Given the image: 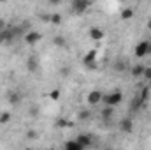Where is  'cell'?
Segmentation results:
<instances>
[{"instance_id": "1", "label": "cell", "mask_w": 151, "mask_h": 150, "mask_svg": "<svg viewBox=\"0 0 151 150\" xmlns=\"http://www.w3.org/2000/svg\"><path fill=\"white\" fill-rule=\"evenodd\" d=\"M121 99H123V94H121L119 90H114L113 94H104V95H102V103L107 104V106H111V108L116 106V104H119Z\"/></svg>"}, {"instance_id": "2", "label": "cell", "mask_w": 151, "mask_h": 150, "mask_svg": "<svg viewBox=\"0 0 151 150\" xmlns=\"http://www.w3.org/2000/svg\"><path fill=\"white\" fill-rule=\"evenodd\" d=\"M135 57H139V58H142V57H146L148 53H150V42L148 41H141L137 46H135Z\"/></svg>"}, {"instance_id": "3", "label": "cell", "mask_w": 151, "mask_h": 150, "mask_svg": "<svg viewBox=\"0 0 151 150\" xmlns=\"http://www.w3.org/2000/svg\"><path fill=\"white\" fill-rule=\"evenodd\" d=\"M86 101H88V104H90V106H95V104H99V103L102 101V92H100V90H91V92L88 94Z\"/></svg>"}, {"instance_id": "4", "label": "cell", "mask_w": 151, "mask_h": 150, "mask_svg": "<svg viewBox=\"0 0 151 150\" xmlns=\"http://www.w3.org/2000/svg\"><path fill=\"white\" fill-rule=\"evenodd\" d=\"M88 7H90V2H88V0H74V2H72V9H74L76 14L84 12Z\"/></svg>"}, {"instance_id": "5", "label": "cell", "mask_w": 151, "mask_h": 150, "mask_svg": "<svg viewBox=\"0 0 151 150\" xmlns=\"http://www.w3.org/2000/svg\"><path fill=\"white\" fill-rule=\"evenodd\" d=\"M40 37H42V36H40L39 32H35V30H30V32H27V34H25V42L32 46V44L39 42V41H40Z\"/></svg>"}, {"instance_id": "6", "label": "cell", "mask_w": 151, "mask_h": 150, "mask_svg": "<svg viewBox=\"0 0 151 150\" xmlns=\"http://www.w3.org/2000/svg\"><path fill=\"white\" fill-rule=\"evenodd\" d=\"M119 129H121L123 133H132V129H134V120H132L130 117L123 118V120L119 122Z\"/></svg>"}, {"instance_id": "7", "label": "cell", "mask_w": 151, "mask_h": 150, "mask_svg": "<svg viewBox=\"0 0 151 150\" xmlns=\"http://www.w3.org/2000/svg\"><path fill=\"white\" fill-rule=\"evenodd\" d=\"M76 143H79V145L84 149V147H90L93 141H91V136H90V134H79V136L76 138Z\"/></svg>"}, {"instance_id": "8", "label": "cell", "mask_w": 151, "mask_h": 150, "mask_svg": "<svg viewBox=\"0 0 151 150\" xmlns=\"http://www.w3.org/2000/svg\"><path fill=\"white\" fill-rule=\"evenodd\" d=\"M90 37L93 41H102L104 39V30L100 27H91L90 28Z\"/></svg>"}, {"instance_id": "9", "label": "cell", "mask_w": 151, "mask_h": 150, "mask_svg": "<svg viewBox=\"0 0 151 150\" xmlns=\"http://www.w3.org/2000/svg\"><path fill=\"white\" fill-rule=\"evenodd\" d=\"M27 67H28V71L30 73H34V71H37L39 69V58L37 57H28V62H27Z\"/></svg>"}, {"instance_id": "10", "label": "cell", "mask_w": 151, "mask_h": 150, "mask_svg": "<svg viewBox=\"0 0 151 150\" xmlns=\"http://www.w3.org/2000/svg\"><path fill=\"white\" fill-rule=\"evenodd\" d=\"M141 106H144V103L141 101V97L139 95H135L134 99H132V103H130V113H134V111H137Z\"/></svg>"}, {"instance_id": "11", "label": "cell", "mask_w": 151, "mask_h": 150, "mask_svg": "<svg viewBox=\"0 0 151 150\" xmlns=\"http://www.w3.org/2000/svg\"><path fill=\"white\" fill-rule=\"evenodd\" d=\"M7 99H9V103H11V104H18V103L21 101V94H19V92H16V90H12V92H9V94H7Z\"/></svg>"}, {"instance_id": "12", "label": "cell", "mask_w": 151, "mask_h": 150, "mask_svg": "<svg viewBox=\"0 0 151 150\" xmlns=\"http://www.w3.org/2000/svg\"><path fill=\"white\" fill-rule=\"evenodd\" d=\"M100 113H102L104 122H111V118H113V115H114V110L111 108V106H107V108H104Z\"/></svg>"}, {"instance_id": "13", "label": "cell", "mask_w": 151, "mask_h": 150, "mask_svg": "<svg viewBox=\"0 0 151 150\" xmlns=\"http://www.w3.org/2000/svg\"><path fill=\"white\" fill-rule=\"evenodd\" d=\"M95 58H97V51H95V50H90V51L86 53V57H84V64H86V66L95 64Z\"/></svg>"}, {"instance_id": "14", "label": "cell", "mask_w": 151, "mask_h": 150, "mask_svg": "<svg viewBox=\"0 0 151 150\" xmlns=\"http://www.w3.org/2000/svg\"><path fill=\"white\" fill-rule=\"evenodd\" d=\"M114 69H116L118 73H125V71L128 69V66H127V62H125V60H116V64H114Z\"/></svg>"}, {"instance_id": "15", "label": "cell", "mask_w": 151, "mask_h": 150, "mask_svg": "<svg viewBox=\"0 0 151 150\" xmlns=\"http://www.w3.org/2000/svg\"><path fill=\"white\" fill-rule=\"evenodd\" d=\"M144 66H134L132 69H130V73H132V76L134 78H139V76H142V73H144Z\"/></svg>"}, {"instance_id": "16", "label": "cell", "mask_w": 151, "mask_h": 150, "mask_svg": "<svg viewBox=\"0 0 151 150\" xmlns=\"http://www.w3.org/2000/svg\"><path fill=\"white\" fill-rule=\"evenodd\" d=\"M139 97H141V101H142V103H146V101H148V97H150V85L142 87V90H141Z\"/></svg>"}, {"instance_id": "17", "label": "cell", "mask_w": 151, "mask_h": 150, "mask_svg": "<svg viewBox=\"0 0 151 150\" xmlns=\"http://www.w3.org/2000/svg\"><path fill=\"white\" fill-rule=\"evenodd\" d=\"M65 150H83V147H81L79 143H76V140H74V141H67Z\"/></svg>"}, {"instance_id": "18", "label": "cell", "mask_w": 151, "mask_h": 150, "mask_svg": "<svg viewBox=\"0 0 151 150\" xmlns=\"http://www.w3.org/2000/svg\"><path fill=\"white\" fill-rule=\"evenodd\" d=\"M77 118L79 120H88V118H91V113L88 111V110H81V111L77 113Z\"/></svg>"}, {"instance_id": "19", "label": "cell", "mask_w": 151, "mask_h": 150, "mask_svg": "<svg viewBox=\"0 0 151 150\" xmlns=\"http://www.w3.org/2000/svg\"><path fill=\"white\" fill-rule=\"evenodd\" d=\"M132 16H134V9H123V12H121L123 20H130Z\"/></svg>"}, {"instance_id": "20", "label": "cell", "mask_w": 151, "mask_h": 150, "mask_svg": "<svg viewBox=\"0 0 151 150\" xmlns=\"http://www.w3.org/2000/svg\"><path fill=\"white\" fill-rule=\"evenodd\" d=\"M9 120H11V113H7V111L0 113V124H7Z\"/></svg>"}, {"instance_id": "21", "label": "cell", "mask_w": 151, "mask_h": 150, "mask_svg": "<svg viewBox=\"0 0 151 150\" xmlns=\"http://www.w3.org/2000/svg\"><path fill=\"white\" fill-rule=\"evenodd\" d=\"M51 23L53 25H60L62 23V14H51Z\"/></svg>"}, {"instance_id": "22", "label": "cell", "mask_w": 151, "mask_h": 150, "mask_svg": "<svg viewBox=\"0 0 151 150\" xmlns=\"http://www.w3.org/2000/svg\"><path fill=\"white\" fill-rule=\"evenodd\" d=\"M55 44H56V46H65V44H67V42H65V37H63V36H56V37H55Z\"/></svg>"}, {"instance_id": "23", "label": "cell", "mask_w": 151, "mask_h": 150, "mask_svg": "<svg viewBox=\"0 0 151 150\" xmlns=\"http://www.w3.org/2000/svg\"><path fill=\"white\" fill-rule=\"evenodd\" d=\"M60 97V90H53L51 94H49V99H53V101H56Z\"/></svg>"}, {"instance_id": "24", "label": "cell", "mask_w": 151, "mask_h": 150, "mask_svg": "<svg viewBox=\"0 0 151 150\" xmlns=\"http://www.w3.org/2000/svg\"><path fill=\"white\" fill-rule=\"evenodd\" d=\"M142 76H144L148 81H151V67H146V69H144V73H142Z\"/></svg>"}, {"instance_id": "25", "label": "cell", "mask_w": 151, "mask_h": 150, "mask_svg": "<svg viewBox=\"0 0 151 150\" xmlns=\"http://www.w3.org/2000/svg\"><path fill=\"white\" fill-rule=\"evenodd\" d=\"M27 138L35 140V138H37V133H35V131H28V133H27Z\"/></svg>"}, {"instance_id": "26", "label": "cell", "mask_w": 151, "mask_h": 150, "mask_svg": "<svg viewBox=\"0 0 151 150\" xmlns=\"http://www.w3.org/2000/svg\"><path fill=\"white\" fill-rule=\"evenodd\" d=\"M5 28H7V23H5V20H2V18H0V32H2V30H5Z\"/></svg>"}, {"instance_id": "27", "label": "cell", "mask_w": 151, "mask_h": 150, "mask_svg": "<svg viewBox=\"0 0 151 150\" xmlns=\"http://www.w3.org/2000/svg\"><path fill=\"white\" fill-rule=\"evenodd\" d=\"M60 74L62 76H69V67H62V69H60Z\"/></svg>"}, {"instance_id": "28", "label": "cell", "mask_w": 151, "mask_h": 150, "mask_svg": "<svg viewBox=\"0 0 151 150\" xmlns=\"http://www.w3.org/2000/svg\"><path fill=\"white\" fill-rule=\"evenodd\" d=\"M25 150H32V149H25Z\"/></svg>"}, {"instance_id": "29", "label": "cell", "mask_w": 151, "mask_h": 150, "mask_svg": "<svg viewBox=\"0 0 151 150\" xmlns=\"http://www.w3.org/2000/svg\"><path fill=\"white\" fill-rule=\"evenodd\" d=\"M150 88H151V81H150Z\"/></svg>"}, {"instance_id": "30", "label": "cell", "mask_w": 151, "mask_h": 150, "mask_svg": "<svg viewBox=\"0 0 151 150\" xmlns=\"http://www.w3.org/2000/svg\"><path fill=\"white\" fill-rule=\"evenodd\" d=\"M106 150H111V149H106Z\"/></svg>"}, {"instance_id": "31", "label": "cell", "mask_w": 151, "mask_h": 150, "mask_svg": "<svg viewBox=\"0 0 151 150\" xmlns=\"http://www.w3.org/2000/svg\"><path fill=\"white\" fill-rule=\"evenodd\" d=\"M150 97H151V92H150Z\"/></svg>"}, {"instance_id": "32", "label": "cell", "mask_w": 151, "mask_h": 150, "mask_svg": "<svg viewBox=\"0 0 151 150\" xmlns=\"http://www.w3.org/2000/svg\"><path fill=\"white\" fill-rule=\"evenodd\" d=\"M49 150H53V149H49Z\"/></svg>"}]
</instances>
